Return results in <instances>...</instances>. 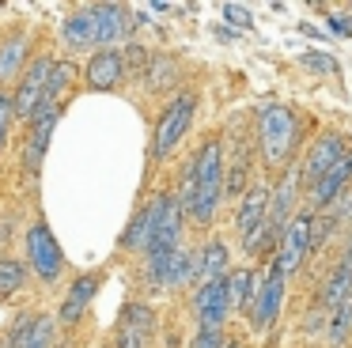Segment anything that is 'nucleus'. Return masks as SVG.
Masks as SVG:
<instances>
[{
  "mask_svg": "<svg viewBox=\"0 0 352 348\" xmlns=\"http://www.w3.org/2000/svg\"><path fill=\"white\" fill-rule=\"evenodd\" d=\"M54 325L50 314H19L8 329V348H54Z\"/></svg>",
  "mask_w": 352,
  "mask_h": 348,
  "instance_id": "nucleus-16",
  "label": "nucleus"
},
{
  "mask_svg": "<svg viewBox=\"0 0 352 348\" xmlns=\"http://www.w3.org/2000/svg\"><path fill=\"white\" fill-rule=\"evenodd\" d=\"M118 246L122 250H140V254L148 250V212L144 208L129 219V227H125V235L118 239Z\"/></svg>",
  "mask_w": 352,
  "mask_h": 348,
  "instance_id": "nucleus-30",
  "label": "nucleus"
},
{
  "mask_svg": "<svg viewBox=\"0 0 352 348\" xmlns=\"http://www.w3.org/2000/svg\"><path fill=\"white\" fill-rule=\"evenodd\" d=\"M193 118H197V91H178V95L160 110V121H155V129H152V144H148V163L170 159V151L186 140Z\"/></svg>",
  "mask_w": 352,
  "mask_h": 348,
  "instance_id": "nucleus-3",
  "label": "nucleus"
},
{
  "mask_svg": "<svg viewBox=\"0 0 352 348\" xmlns=\"http://www.w3.org/2000/svg\"><path fill=\"white\" fill-rule=\"evenodd\" d=\"M352 186V148L341 155V163H333L311 189H307V201H311V212H322Z\"/></svg>",
  "mask_w": 352,
  "mask_h": 348,
  "instance_id": "nucleus-15",
  "label": "nucleus"
},
{
  "mask_svg": "<svg viewBox=\"0 0 352 348\" xmlns=\"http://www.w3.org/2000/svg\"><path fill=\"white\" fill-rule=\"evenodd\" d=\"M76 65L72 61H54L50 65V76H46V87H42V98H38V110H34V118H42V113H54V110H61V98H65V91L72 87V80H76ZM31 118V121H34Z\"/></svg>",
  "mask_w": 352,
  "mask_h": 348,
  "instance_id": "nucleus-19",
  "label": "nucleus"
},
{
  "mask_svg": "<svg viewBox=\"0 0 352 348\" xmlns=\"http://www.w3.org/2000/svg\"><path fill=\"white\" fill-rule=\"evenodd\" d=\"M148 212V250H178L182 246V208L175 204V193H155L144 204Z\"/></svg>",
  "mask_w": 352,
  "mask_h": 348,
  "instance_id": "nucleus-5",
  "label": "nucleus"
},
{
  "mask_svg": "<svg viewBox=\"0 0 352 348\" xmlns=\"http://www.w3.org/2000/svg\"><path fill=\"white\" fill-rule=\"evenodd\" d=\"M299 65H303L307 72H314V76H337L341 72V61H337L333 53H326V50H307L303 57H299Z\"/></svg>",
  "mask_w": 352,
  "mask_h": 348,
  "instance_id": "nucleus-31",
  "label": "nucleus"
},
{
  "mask_svg": "<svg viewBox=\"0 0 352 348\" xmlns=\"http://www.w3.org/2000/svg\"><path fill=\"white\" fill-rule=\"evenodd\" d=\"M284 287H288V276L280 272V265H269L265 280L258 284V292H254L250 299V310H246V318H250V325L258 333L273 329V322L280 318V307H284Z\"/></svg>",
  "mask_w": 352,
  "mask_h": 348,
  "instance_id": "nucleus-8",
  "label": "nucleus"
},
{
  "mask_svg": "<svg viewBox=\"0 0 352 348\" xmlns=\"http://www.w3.org/2000/svg\"><path fill=\"white\" fill-rule=\"evenodd\" d=\"M349 151V136L344 133H322L318 140H311V151H307L303 166H299V186L311 189L322 174L333 163H341V155Z\"/></svg>",
  "mask_w": 352,
  "mask_h": 348,
  "instance_id": "nucleus-10",
  "label": "nucleus"
},
{
  "mask_svg": "<svg viewBox=\"0 0 352 348\" xmlns=\"http://www.w3.org/2000/svg\"><path fill=\"white\" fill-rule=\"evenodd\" d=\"M193 310H197V329H223L228 325V287L223 276L205 280V284L193 292Z\"/></svg>",
  "mask_w": 352,
  "mask_h": 348,
  "instance_id": "nucleus-12",
  "label": "nucleus"
},
{
  "mask_svg": "<svg viewBox=\"0 0 352 348\" xmlns=\"http://www.w3.org/2000/svg\"><path fill=\"white\" fill-rule=\"evenodd\" d=\"M326 27H329V34H337V38H352V15L329 12L326 15Z\"/></svg>",
  "mask_w": 352,
  "mask_h": 348,
  "instance_id": "nucleus-35",
  "label": "nucleus"
},
{
  "mask_svg": "<svg viewBox=\"0 0 352 348\" xmlns=\"http://www.w3.org/2000/svg\"><path fill=\"white\" fill-rule=\"evenodd\" d=\"M223 348H243V345H239V340H228V345H223Z\"/></svg>",
  "mask_w": 352,
  "mask_h": 348,
  "instance_id": "nucleus-36",
  "label": "nucleus"
},
{
  "mask_svg": "<svg viewBox=\"0 0 352 348\" xmlns=\"http://www.w3.org/2000/svg\"><path fill=\"white\" fill-rule=\"evenodd\" d=\"M223 140L220 136H208L197 148V155L182 166L186 182H190V212L186 216L197 219L201 227H208L216 219L223 204Z\"/></svg>",
  "mask_w": 352,
  "mask_h": 348,
  "instance_id": "nucleus-1",
  "label": "nucleus"
},
{
  "mask_svg": "<svg viewBox=\"0 0 352 348\" xmlns=\"http://www.w3.org/2000/svg\"><path fill=\"white\" fill-rule=\"evenodd\" d=\"M223 287H228V310L246 314L254 292H258V276H254V269H231L223 272Z\"/></svg>",
  "mask_w": 352,
  "mask_h": 348,
  "instance_id": "nucleus-22",
  "label": "nucleus"
},
{
  "mask_svg": "<svg viewBox=\"0 0 352 348\" xmlns=\"http://www.w3.org/2000/svg\"><path fill=\"white\" fill-rule=\"evenodd\" d=\"M54 348H76V345H69V340H65V345H54Z\"/></svg>",
  "mask_w": 352,
  "mask_h": 348,
  "instance_id": "nucleus-37",
  "label": "nucleus"
},
{
  "mask_svg": "<svg viewBox=\"0 0 352 348\" xmlns=\"http://www.w3.org/2000/svg\"><path fill=\"white\" fill-rule=\"evenodd\" d=\"M352 329V295H344L333 310H329V322H326V333H329V345H341Z\"/></svg>",
  "mask_w": 352,
  "mask_h": 348,
  "instance_id": "nucleus-29",
  "label": "nucleus"
},
{
  "mask_svg": "<svg viewBox=\"0 0 352 348\" xmlns=\"http://www.w3.org/2000/svg\"><path fill=\"white\" fill-rule=\"evenodd\" d=\"M27 284V265L16 257H0V299H12L19 295Z\"/></svg>",
  "mask_w": 352,
  "mask_h": 348,
  "instance_id": "nucleus-28",
  "label": "nucleus"
},
{
  "mask_svg": "<svg viewBox=\"0 0 352 348\" xmlns=\"http://www.w3.org/2000/svg\"><path fill=\"white\" fill-rule=\"evenodd\" d=\"M99 284H102V276L99 272H80L76 280H72V287H69V295H65V303H61V310H57V318L54 322L57 325H76L80 318H84V310L91 307V299H95V292H99Z\"/></svg>",
  "mask_w": 352,
  "mask_h": 348,
  "instance_id": "nucleus-17",
  "label": "nucleus"
},
{
  "mask_svg": "<svg viewBox=\"0 0 352 348\" xmlns=\"http://www.w3.org/2000/svg\"><path fill=\"white\" fill-rule=\"evenodd\" d=\"M193 280H197V254H193V250H182V246H178L175 254H170L167 284H163V292H182V287L193 284Z\"/></svg>",
  "mask_w": 352,
  "mask_h": 348,
  "instance_id": "nucleus-26",
  "label": "nucleus"
},
{
  "mask_svg": "<svg viewBox=\"0 0 352 348\" xmlns=\"http://www.w3.org/2000/svg\"><path fill=\"white\" fill-rule=\"evenodd\" d=\"M344 295H352V257H349V254H341V261L333 265V272H329L326 284H322L318 310H333L337 303L344 299Z\"/></svg>",
  "mask_w": 352,
  "mask_h": 348,
  "instance_id": "nucleus-21",
  "label": "nucleus"
},
{
  "mask_svg": "<svg viewBox=\"0 0 352 348\" xmlns=\"http://www.w3.org/2000/svg\"><path fill=\"white\" fill-rule=\"evenodd\" d=\"M27 261H31L34 276L46 280V284H54V280L65 272L61 242L54 239V231H50L46 219H34V224L27 227Z\"/></svg>",
  "mask_w": 352,
  "mask_h": 348,
  "instance_id": "nucleus-7",
  "label": "nucleus"
},
{
  "mask_svg": "<svg viewBox=\"0 0 352 348\" xmlns=\"http://www.w3.org/2000/svg\"><path fill=\"white\" fill-rule=\"evenodd\" d=\"M228 257H231L228 242H223V239H208L205 246H201V254H197V280H201V284H205V280L223 276V272H228Z\"/></svg>",
  "mask_w": 352,
  "mask_h": 348,
  "instance_id": "nucleus-25",
  "label": "nucleus"
},
{
  "mask_svg": "<svg viewBox=\"0 0 352 348\" xmlns=\"http://www.w3.org/2000/svg\"><path fill=\"white\" fill-rule=\"evenodd\" d=\"M152 333H155V310L140 299L125 303L122 322H118V348H148Z\"/></svg>",
  "mask_w": 352,
  "mask_h": 348,
  "instance_id": "nucleus-13",
  "label": "nucleus"
},
{
  "mask_svg": "<svg viewBox=\"0 0 352 348\" xmlns=\"http://www.w3.org/2000/svg\"><path fill=\"white\" fill-rule=\"evenodd\" d=\"M220 15H223V23L235 27V30H250L254 27V12L243 8V4H220Z\"/></svg>",
  "mask_w": 352,
  "mask_h": 348,
  "instance_id": "nucleus-32",
  "label": "nucleus"
},
{
  "mask_svg": "<svg viewBox=\"0 0 352 348\" xmlns=\"http://www.w3.org/2000/svg\"><path fill=\"white\" fill-rule=\"evenodd\" d=\"M61 42L69 45V53L91 50V23H87V8H72L61 19Z\"/></svg>",
  "mask_w": 352,
  "mask_h": 348,
  "instance_id": "nucleus-24",
  "label": "nucleus"
},
{
  "mask_svg": "<svg viewBox=\"0 0 352 348\" xmlns=\"http://www.w3.org/2000/svg\"><path fill=\"white\" fill-rule=\"evenodd\" d=\"M258 144H261V159L269 171H280L292 163L299 148V118L292 106L284 102H265L258 110Z\"/></svg>",
  "mask_w": 352,
  "mask_h": 348,
  "instance_id": "nucleus-2",
  "label": "nucleus"
},
{
  "mask_svg": "<svg viewBox=\"0 0 352 348\" xmlns=\"http://www.w3.org/2000/svg\"><path fill=\"white\" fill-rule=\"evenodd\" d=\"M265 208H269V189L265 186H246V193L239 197V212H235V231L243 250L254 246V239L265 227Z\"/></svg>",
  "mask_w": 352,
  "mask_h": 348,
  "instance_id": "nucleus-11",
  "label": "nucleus"
},
{
  "mask_svg": "<svg viewBox=\"0 0 352 348\" xmlns=\"http://www.w3.org/2000/svg\"><path fill=\"white\" fill-rule=\"evenodd\" d=\"M182 80V68L170 53H148V65H144V83L148 91H167Z\"/></svg>",
  "mask_w": 352,
  "mask_h": 348,
  "instance_id": "nucleus-23",
  "label": "nucleus"
},
{
  "mask_svg": "<svg viewBox=\"0 0 352 348\" xmlns=\"http://www.w3.org/2000/svg\"><path fill=\"white\" fill-rule=\"evenodd\" d=\"M125 83L122 50H95L84 65V87L87 91H118Z\"/></svg>",
  "mask_w": 352,
  "mask_h": 348,
  "instance_id": "nucleus-14",
  "label": "nucleus"
},
{
  "mask_svg": "<svg viewBox=\"0 0 352 348\" xmlns=\"http://www.w3.org/2000/svg\"><path fill=\"white\" fill-rule=\"evenodd\" d=\"M223 345H228L223 329H197L190 340V348H223Z\"/></svg>",
  "mask_w": 352,
  "mask_h": 348,
  "instance_id": "nucleus-34",
  "label": "nucleus"
},
{
  "mask_svg": "<svg viewBox=\"0 0 352 348\" xmlns=\"http://www.w3.org/2000/svg\"><path fill=\"white\" fill-rule=\"evenodd\" d=\"M12 95L8 91H0V151H4V144H8V133H12Z\"/></svg>",
  "mask_w": 352,
  "mask_h": 348,
  "instance_id": "nucleus-33",
  "label": "nucleus"
},
{
  "mask_svg": "<svg viewBox=\"0 0 352 348\" xmlns=\"http://www.w3.org/2000/svg\"><path fill=\"white\" fill-rule=\"evenodd\" d=\"M175 250H144V261H140V272H144V284L148 292H163L167 284V265Z\"/></svg>",
  "mask_w": 352,
  "mask_h": 348,
  "instance_id": "nucleus-27",
  "label": "nucleus"
},
{
  "mask_svg": "<svg viewBox=\"0 0 352 348\" xmlns=\"http://www.w3.org/2000/svg\"><path fill=\"white\" fill-rule=\"evenodd\" d=\"M314 250H318V216L314 212H296L288 219V227L280 231V254L273 261L280 265L284 276H292Z\"/></svg>",
  "mask_w": 352,
  "mask_h": 348,
  "instance_id": "nucleus-4",
  "label": "nucleus"
},
{
  "mask_svg": "<svg viewBox=\"0 0 352 348\" xmlns=\"http://www.w3.org/2000/svg\"><path fill=\"white\" fill-rule=\"evenodd\" d=\"M50 65H54V57H46V53L34 57V61H27V68L19 72L16 91H12V118H23V121L34 118L42 87H46V76H50Z\"/></svg>",
  "mask_w": 352,
  "mask_h": 348,
  "instance_id": "nucleus-9",
  "label": "nucleus"
},
{
  "mask_svg": "<svg viewBox=\"0 0 352 348\" xmlns=\"http://www.w3.org/2000/svg\"><path fill=\"white\" fill-rule=\"evenodd\" d=\"M87 23H91V50H114L118 42H129L137 15L125 4H87Z\"/></svg>",
  "mask_w": 352,
  "mask_h": 348,
  "instance_id": "nucleus-6",
  "label": "nucleus"
},
{
  "mask_svg": "<svg viewBox=\"0 0 352 348\" xmlns=\"http://www.w3.org/2000/svg\"><path fill=\"white\" fill-rule=\"evenodd\" d=\"M27 57H31V30H12L0 38V87L8 80H19Z\"/></svg>",
  "mask_w": 352,
  "mask_h": 348,
  "instance_id": "nucleus-20",
  "label": "nucleus"
},
{
  "mask_svg": "<svg viewBox=\"0 0 352 348\" xmlns=\"http://www.w3.org/2000/svg\"><path fill=\"white\" fill-rule=\"evenodd\" d=\"M57 121H61V110L42 113V118L31 121V133H27V144H23V171H27V178H38L42 159H46V148H50V136H54Z\"/></svg>",
  "mask_w": 352,
  "mask_h": 348,
  "instance_id": "nucleus-18",
  "label": "nucleus"
}]
</instances>
